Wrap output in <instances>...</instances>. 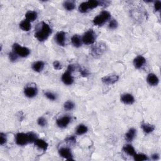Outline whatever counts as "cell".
Masks as SVG:
<instances>
[{
    "label": "cell",
    "instance_id": "2",
    "mask_svg": "<svg viewBox=\"0 0 161 161\" xmlns=\"http://www.w3.org/2000/svg\"><path fill=\"white\" fill-rule=\"evenodd\" d=\"M41 27L37 30L35 34L36 39L40 42H44L48 39L49 35L52 34V29L50 26L44 22L41 23Z\"/></svg>",
    "mask_w": 161,
    "mask_h": 161
},
{
    "label": "cell",
    "instance_id": "17",
    "mask_svg": "<svg viewBox=\"0 0 161 161\" xmlns=\"http://www.w3.org/2000/svg\"><path fill=\"white\" fill-rule=\"evenodd\" d=\"M44 65H45V64L43 61L39 60V61H37V62L33 64L32 68L34 71L37 72V73H40L42 71V70H43V69L44 68Z\"/></svg>",
    "mask_w": 161,
    "mask_h": 161
},
{
    "label": "cell",
    "instance_id": "36",
    "mask_svg": "<svg viewBox=\"0 0 161 161\" xmlns=\"http://www.w3.org/2000/svg\"><path fill=\"white\" fill-rule=\"evenodd\" d=\"M79 72L80 73V74H81V75L83 77H87L88 75H89V73L88 70L85 69H83L81 68H79Z\"/></svg>",
    "mask_w": 161,
    "mask_h": 161
},
{
    "label": "cell",
    "instance_id": "38",
    "mask_svg": "<svg viewBox=\"0 0 161 161\" xmlns=\"http://www.w3.org/2000/svg\"><path fill=\"white\" fill-rule=\"evenodd\" d=\"M161 8V2L160 1H155L154 3V9L155 12H159Z\"/></svg>",
    "mask_w": 161,
    "mask_h": 161
},
{
    "label": "cell",
    "instance_id": "15",
    "mask_svg": "<svg viewBox=\"0 0 161 161\" xmlns=\"http://www.w3.org/2000/svg\"><path fill=\"white\" fill-rule=\"evenodd\" d=\"M147 81L148 84L150 85V86H155L159 84V79L155 74L151 73L147 75Z\"/></svg>",
    "mask_w": 161,
    "mask_h": 161
},
{
    "label": "cell",
    "instance_id": "6",
    "mask_svg": "<svg viewBox=\"0 0 161 161\" xmlns=\"http://www.w3.org/2000/svg\"><path fill=\"white\" fill-rule=\"evenodd\" d=\"M95 34H94L93 30H89L84 34L82 38V40L84 44L91 45L95 42Z\"/></svg>",
    "mask_w": 161,
    "mask_h": 161
},
{
    "label": "cell",
    "instance_id": "23",
    "mask_svg": "<svg viewBox=\"0 0 161 161\" xmlns=\"http://www.w3.org/2000/svg\"><path fill=\"white\" fill-rule=\"evenodd\" d=\"M20 27L21 29L23 31L28 32L31 29V23L30 22H28L27 20L22 21L20 23Z\"/></svg>",
    "mask_w": 161,
    "mask_h": 161
},
{
    "label": "cell",
    "instance_id": "31",
    "mask_svg": "<svg viewBox=\"0 0 161 161\" xmlns=\"http://www.w3.org/2000/svg\"><path fill=\"white\" fill-rule=\"evenodd\" d=\"M118 23L117 21L116 20H115V19H113V20H111L110 21V23H109L108 27L111 30H115L118 27Z\"/></svg>",
    "mask_w": 161,
    "mask_h": 161
},
{
    "label": "cell",
    "instance_id": "30",
    "mask_svg": "<svg viewBox=\"0 0 161 161\" xmlns=\"http://www.w3.org/2000/svg\"><path fill=\"white\" fill-rule=\"evenodd\" d=\"M37 124L39 126L44 127V126H45L47 125V120L45 119L44 117L41 116V117H40L39 118V119L37 120Z\"/></svg>",
    "mask_w": 161,
    "mask_h": 161
},
{
    "label": "cell",
    "instance_id": "14",
    "mask_svg": "<svg viewBox=\"0 0 161 161\" xmlns=\"http://www.w3.org/2000/svg\"><path fill=\"white\" fill-rule=\"evenodd\" d=\"M146 60L144 57L142 55L137 56L134 60V65L137 69H140L145 64Z\"/></svg>",
    "mask_w": 161,
    "mask_h": 161
},
{
    "label": "cell",
    "instance_id": "4",
    "mask_svg": "<svg viewBox=\"0 0 161 161\" xmlns=\"http://www.w3.org/2000/svg\"><path fill=\"white\" fill-rule=\"evenodd\" d=\"M106 50V45L103 42H98V43L94 45L91 47V55L95 58H99Z\"/></svg>",
    "mask_w": 161,
    "mask_h": 161
},
{
    "label": "cell",
    "instance_id": "33",
    "mask_svg": "<svg viewBox=\"0 0 161 161\" xmlns=\"http://www.w3.org/2000/svg\"><path fill=\"white\" fill-rule=\"evenodd\" d=\"M45 96L51 101H54L56 99V96L52 93L47 91L45 93Z\"/></svg>",
    "mask_w": 161,
    "mask_h": 161
},
{
    "label": "cell",
    "instance_id": "20",
    "mask_svg": "<svg viewBox=\"0 0 161 161\" xmlns=\"http://www.w3.org/2000/svg\"><path fill=\"white\" fill-rule=\"evenodd\" d=\"M136 135V130L132 128L125 134V139L127 142H132L135 138Z\"/></svg>",
    "mask_w": 161,
    "mask_h": 161
},
{
    "label": "cell",
    "instance_id": "10",
    "mask_svg": "<svg viewBox=\"0 0 161 161\" xmlns=\"http://www.w3.org/2000/svg\"><path fill=\"white\" fill-rule=\"evenodd\" d=\"M72 73H70L68 70H66V72H65L63 75H62V81L65 84V85H68V86H70V85H72L74 83V79L73 77L72 76Z\"/></svg>",
    "mask_w": 161,
    "mask_h": 161
},
{
    "label": "cell",
    "instance_id": "32",
    "mask_svg": "<svg viewBox=\"0 0 161 161\" xmlns=\"http://www.w3.org/2000/svg\"><path fill=\"white\" fill-rule=\"evenodd\" d=\"M18 57L19 56L14 52L13 51L9 54V59L12 62H15V61H17L18 59Z\"/></svg>",
    "mask_w": 161,
    "mask_h": 161
},
{
    "label": "cell",
    "instance_id": "1",
    "mask_svg": "<svg viewBox=\"0 0 161 161\" xmlns=\"http://www.w3.org/2000/svg\"><path fill=\"white\" fill-rule=\"evenodd\" d=\"M37 139V135L34 132H28V133H18L16 135L15 142L17 145L20 146H24L28 144L35 142Z\"/></svg>",
    "mask_w": 161,
    "mask_h": 161
},
{
    "label": "cell",
    "instance_id": "12",
    "mask_svg": "<svg viewBox=\"0 0 161 161\" xmlns=\"http://www.w3.org/2000/svg\"><path fill=\"white\" fill-rule=\"evenodd\" d=\"M38 90L35 86H27L24 89V94L25 95L30 98H32L37 94Z\"/></svg>",
    "mask_w": 161,
    "mask_h": 161
},
{
    "label": "cell",
    "instance_id": "34",
    "mask_svg": "<svg viewBox=\"0 0 161 161\" xmlns=\"http://www.w3.org/2000/svg\"><path fill=\"white\" fill-rule=\"evenodd\" d=\"M6 141H7L6 135L1 132V133L0 134V144H1V145H3L4 144H5L6 143Z\"/></svg>",
    "mask_w": 161,
    "mask_h": 161
},
{
    "label": "cell",
    "instance_id": "27",
    "mask_svg": "<svg viewBox=\"0 0 161 161\" xmlns=\"http://www.w3.org/2000/svg\"><path fill=\"white\" fill-rule=\"evenodd\" d=\"M133 157H134V159L135 161H145V160H149V158H148L147 156L144 154L135 153Z\"/></svg>",
    "mask_w": 161,
    "mask_h": 161
},
{
    "label": "cell",
    "instance_id": "25",
    "mask_svg": "<svg viewBox=\"0 0 161 161\" xmlns=\"http://www.w3.org/2000/svg\"><path fill=\"white\" fill-rule=\"evenodd\" d=\"M64 7L68 11H72L75 7L74 1H66L63 4Z\"/></svg>",
    "mask_w": 161,
    "mask_h": 161
},
{
    "label": "cell",
    "instance_id": "39",
    "mask_svg": "<svg viewBox=\"0 0 161 161\" xmlns=\"http://www.w3.org/2000/svg\"><path fill=\"white\" fill-rule=\"evenodd\" d=\"M152 159L154 160H157L159 159V155L158 154H154L152 155Z\"/></svg>",
    "mask_w": 161,
    "mask_h": 161
},
{
    "label": "cell",
    "instance_id": "37",
    "mask_svg": "<svg viewBox=\"0 0 161 161\" xmlns=\"http://www.w3.org/2000/svg\"><path fill=\"white\" fill-rule=\"evenodd\" d=\"M65 141L67 142L68 143H69L70 144H74L75 143V142H76V139H75V137L74 136H70L65 139Z\"/></svg>",
    "mask_w": 161,
    "mask_h": 161
},
{
    "label": "cell",
    "instance_id": "3",
    "mask_svg": "<svg viewBox=\"0 0 161 161\" xmlns=\"http://www.w3.org/2000/svg\"><path fill=\"white\" fill-rule=\"evenodd\" d=\"M110 13L107 11H103L99 15L96 16L93 20V24L96 26L101 27L105 24V22H107L110 18Z\"/></svg>",
    "mask_w": 161,
    "mask_h": 161
},
{
    "label": "cell",
    "instance_id": "18",
    "mask_svg": "<svg viewBox=\"0 0 161 161\" xmlns=\"http://www.w3.org/2000/svg\"><path fill=\"white\" fill-rule=\"evenodd\" d=\"M71 42L72 44L75 47L79 48L80 46L82 45L83 44V40L78 35H74L71 38Z\"/></svg>",
    "mask_w": 161,
    "mask_h": 161
},
{
    "label": "cell",
    "instance_id": "9",
    "mask_svg": "<svg viewBox=\"0 0 161 161\" xmlns=\"http://www.w3.org/2000/svg\"><path fill=\"white\" fill-rule=\"evenodd\" d=\"M118 79H119V76L118 75H106L102 78L101 80L102 82L107 85H111L116 83Z\"/></svg>",
    "mask_w": 161,
    "mask_h": 161
},
{
    "label": "cell",
    "instance_id": "16",
    "mask_svg": "<svg viewBox=\"0 0 161 161\" xmlns=\"http://www.w3.org/2000/svg\"><path fill=\"white\" fill-rule=\"evenodd\" d=\"M35 145L38 147L39 149L44 150V151H46L47 148H48V144H47L46 142L42 139H37L35 141Z\"/></svg>",
    "mask_w": 161,
    "mask_h": 161
},
{
    "label": "cell",
    "instance_id": "13",
    "mask_svg": "<svg viewBox=\"0 0 161 161\" xmlns=\"http://www.w3.org/2000/svg\"><path fill=\"white\" fill-rule=\"evenodd\" d=\"M121 101L125 105H132L135 102V98L131 94H124L121 96Z\"/></svg>",
    "mask_w": 161,
    "mask_h": 161
},
{
    "label": "cell",
    "instance_id": "5",
    "mask_svg": "<svg viewBox=\"0 0 161 161\" xmlns=\"http://www.w3.org/2000/svg\"><path fill=\"white\" fill-rule=\"evenodd\" d=\"M13 52L19 57L26 58L30 54V50L25 47H22L18 44H14L13 46Z\"/></svg>",
    "mask_w": 161,
    "mask_h": 161
},
{
    "label": "cell",
    "instance_id": "28",
    "mask_svg": "<svg viewBox=\"0 0 161 161\" xmlns=\"http://www.w3.org/2000/svg\"><path fill=\"white\" fill-rule=\"evenodd\" d=\"M74 103L71 101H68L64 103V108L66 111H71L74 108Z\"/></svg>",
    "mask_w": 161,
    "mask_h": 161
},
{
    "label": "cell",
    "instance_id": "26",
    "mask_svg": "<svg viewBox=\"0 0 161 161\" xmlns=\"http://www.w3.org/2000/svg\"><path fill=\"white\" fill-rule=\"evenodd\" d=\"M86 2L89 9H93L98 6H100V1L97 0H90Z\"/></svg>",
    "mask_w": 161,
    "mask_h": 161
},
{
    "label": "cell",
    "instance_id": "11",
    "mask_svg": "<svg viewBox=\"0 0 161 161\" xmlns=\"http://www.w3.org/2000/svg\"><path fill=\"white\" fill-rule=\"evenodd\" d=\"M55 39L59 46L64 47L65 44V33L64 32H59L55 35Z\"/></svg>",
    "mask_w": 161,
    "mask_h": 161
},
{
    "label": "cell",
    "instance_id": "19",
    "mask_svg": "<svg viewBox=\"0 0 161 161\" xmlns=\"http://www.w3.org/2000/svg\"><path fill=\"white\" fill-rule=\"evenodd\" d=\"M141 128L142 129L144 133L146 134H149L155 130V127L154 125H150L149 124H143L141 125Z\"/></svg>",
    "mask_w": 161,
    "mask_h": 161
},
{
    "label": "cell",
    "instance_id": "24",
    "mask_svg": "<svg viewBox=\"0 0 161 161\" xmlns=\"http://www.w3.org/2000/svg\"><path fill=\"white\" fill-rule=\"evenodd\" d=\"M88 127L86 125H84L83 124H80L77 127L75 132H76V134L77 135H81L86 134V132H88Z\"/></svg>",
    "mask_w": 161,
    "mask_h": 161
},
{
    "label": "cell",
    "instance_id": "35",
    "mask_svg": "<svg viewBox=\"0 0 161 161\" xmlns=\"http://www.w3.org/2000/svg\"><path fill=\"white\" fill-rule=\"evenodd\" d=\"M53 67L55 70H60L63 68V65L59 61L55 60L53 63Z\"/></svg>",
    "mask_w": 161,
    "mask_h": 161
},
{
    "label": "cell",
    "instance_id": "29",
    "mask_svg": "<svg viewBox=\"0 0 161 161\" xmlns=\"http://www.w3.org/2000/svg\"><path fill=\"white\" fill-rule=\"evenodd\" d=\"M88 7L87 5V2H83L82 3L80 4V5L79 6V11L82 13H86L88 11Z\"/></svg>",
    "mask_w": 161,
    "mask_h": 161
},
{
    "label": "cell",
    "instance_id": "7",
    "mask_svg": "<svg viewBox=\"0 0 161 161\" xmlns=\"http://www.w3.org/2000/svg\"><path fill=\"white\" fill-rule=\"evenodd\" d=\"M59 155L61 157L64 158L66 160H73V155L71 152V150L68 147H62L59 150Z\"/></svg>",
    "mask_w": 161,
    "mask_h": 161
},
{
    "label": "cell",
    "instance_id": "21",
    "mask_svg": "<svg viewBox=\"0 0 161 161\" xmlns=\"http://www.w3.org/2000/svg\"><path fill=\"white\" fill-rule=\"evenodd\" d=\"M123 150H124V152H125L126 154L130 156H134L136 153L134 147L130 144L124 145V147H123Z\"/></svg>",
    "mask_w": 161,
    "mask_h": 161
},
{
    "label": "cell",
    "instance_id": "8",
    "mask_svg": "<svg viewBox=\"0 0 161 161\" xmlns=\"http://www.w3.org/2000/svg\"><path fill=\"white\" fill-rule=\"evenodd\" d=\"M71 121V118L69 116H64L57 120L56 124L61 129H64L67 127Z\"/></svg>",
    "mask_w": 161,
    "mask_h": 161
},
{
    "label": "cell",
    "instance_id": "22",
    "mask_svg": "<svg viewBox=\"0 0 161 161\" xmlns=\"http://www.w3.org/2000/svg\"><path fill=\"white\" fill-rule=\"evenodd\" d=\"M37 13L35 11H28L25 14L26 20L28 22H34L37 18Z\"/></svg>",
    "mask_w": 161,
    "mask_h": 161
}]
</instances>
